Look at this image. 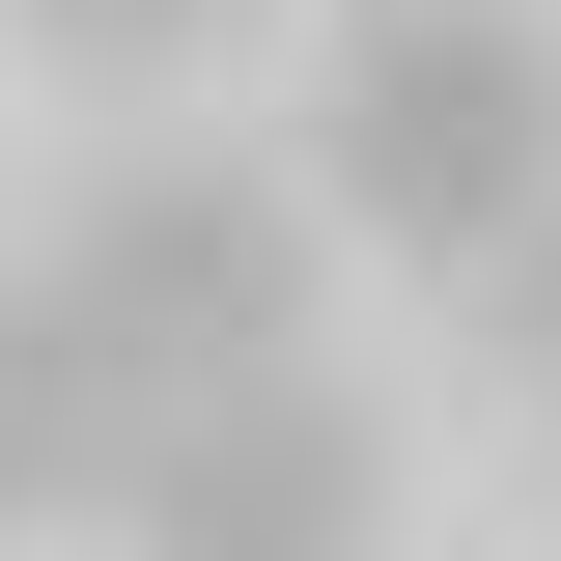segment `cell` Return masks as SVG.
Listing matches in <instances>:
<instances>
[{
    "mask_svg": "<svg viewBox=\"0 0 561 561\" xmlns=\"http://www.w3.org/2000/svg\"><path fill=\"white\" fill-rule=\"evenodd\" d=\"M505 197H561V28L534 0H337V225L478 253Z\"/></svg>",
    "mask_w": 561,
    "mask_h": 561,
    "instance_id": "cell-1",
    "label": "cell"
},
{
    "mask_svg": "<svg viewBox=\"0 0 561 561\" xmlns=\"http://www.w3.org/2000/svg\"><path fill=\"white\" fill-rule=\"evenodd\" d=\"M84 534H393V421H365L309 337H280V365H197V393L84 478Z\"/></svg>",
    "mask_w": 561,
    "mask_h": 561,
    "instance_id": "cell-2",
    "label": "cell"
},
{
    "mask_svg": "<svg viewBox=\"0 0 561 561\" xmlns=\"http://www.w3.org/2000/svg\"><path fill=\"white\" fill-rule=\"evenodd\" d=\"M57 280L113 309L140 365H169V393H197V365H280V337H309V225H280L253 169H113V197H57Z\"/></svg>",
    "mask_w": 561,
    "mask_h": 561,
    "instance_id": "cell-3",
    "label": "cell"
},
{
    "mask_svg": "<svg viewBox=\"0 0 561 561\" xmlns=\"http://www.w3.org/2000/svg\"><path fill=\"white\" fill-rule=\"evenodd\" d=\"M140 421H169V365H140V337L84 309L57 253H28V280H0V478H28V505H84Z\"/></svg>",
    "mask_w": 561,
    "mask_h": 561,
    "instance_id": "cell-4",
    "label": "cell"
},
{
    "mask_svg": "<svg viewBox=\"0 0 561 561\" xmlns=\"http://www.w3.org/2000/svg\"><path fill=\"white\" fill-rule=\"evenodd\" d=\"M225 28H253V0H28V57H84V84L113 57H225Z\"/></svg>",
    "mask_w": 561,
    "mask_h": 561,
    "instance_id": "cell-5",
    "label": "cell"
}]
</instances>
